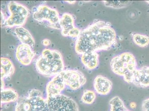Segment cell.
Segmentation results:
<instances>
[{
  "instance_id": "obj_9",
  "label": "cell",
  "mask_w": 149,
  "mask_h": 111,
  "mask_svg": "<svg viewBox=\"0 0 149 111\" xmlns=\"http://www.w3.org/2000/svg\"><path fill=\"white\" fill-rule=\"evenodd\" d=\"M129 83L143 88L149 87V66L137 68L132 73Z\"/></svg>"
},
{
  "instance_id": "obj_17",
  "label": "cell",
  "mask_w": 149,
  "mask_h": 111,
  "mask_svg": "<svg viewBox=\"0 0 149 111\" xmlns=\"http://www.w3.org/2000/svg\"><path fill=\"white\" fill-rule=\"evenodd\" d=\"M109 111H131L127 108L120 97L116 96L109 101Z\"/></svg>"
},
{
  "instance_id": "obj_21",
  "label": "cell",
  "mask_w": 149,
  "mask_h": 111,
  "mask_svg": "<svg viewBox=\"0 0 149 111\" xmlns=\"http://www.w3.org/2000/svg\"><path fill=\"white\" fill-rule=\"evenodd\" d=\"M142 109L143 111H149V98L143 101L142 104Z\"/></svg>"
},
{
  "instance_id": "obj_3",
  "label": "cell",
  "mask_w": 149,
  "mask_h": 111,
  "mask_svg": "<svg viewBox=\"0 0 149 111\" xmlns=\"http://www.w3.org/2000/svg\"><path fill=\"white\" fill-rule=\"evenodd\" d=\"M137 63L134 56L125 52L116 56L110 62L111 69L114 74L123 77L125 82L129 83L131 75L137 69Z\"/></svg>"
},
{
  "instance_id": "obj_11",
  "label": "cell",
  "mask_w": 149,
  "mask_h": 111,
  "mask_svg": "<svg viewBox=\"0 0 149 111\" xmlns=\"http://www.w3.org/2000/svg\"><path fill=\"white\" fill-rule=\"evenodd\" d=\"M93 87L97 94L101 95H107L111 91L112 83L107 77L99 75L95 78Z\"/></svg>"
},
{
  "instance_id": "obj_6",
  "label": "cell",
  "mask_w": 149,
  "mask_h": 111,
  "mask_svg": "<svg viewBox=\"0 0 149 111\" xmlns=\"http://www.w3.org/2000/svg\"><path fill=\"white\" fill-rule=\"evenodd\" d=\"M33 17L38 22L48 21L53 28H57L56 25H59L60 18L58 11L47 5H42L38 6L33 12Z\"/></svg>"
},
{
  "instance_id": "obj_14",
  "label": "cell",
  "mask_w": 149,
  "mask_h": 111,
  "mask_svg": "<svg viewBox=\"0 0 149 111\" xmlns=\"http://www.w3.org/2000/svg\"><path fill=\"white\" fill-rule=\"evenodd\" d=\"M15 32L22 44H27L32 48L34 47V39L28 30L22 26L17 27L15 29Z\"/></svg>"
},
{
  "instance_id": "obj_15",
  "label": "cell",
  "mask_w": 149,
  "mask_h": 111,
  "mask_svg": "<svg viewBox=\"0 0 149 111\" xmlns=\"http://www.w3.org/2000/svg\"><path fill=\"white\" fill-rule=\"evenodd\" d=\"M1 79L8 78L14 74L15 68L10 59L5 58H1Z\"/></svg>"
},
{
  "instance_id": "obj_2",
  "label": "cell",
  "mask_w": 149,
  "mask_h": 111,
  "mask_svg": "<svg viewBox=\"0 0 149 111\" xmlns=\"http://www.w3.org/2000/svg\"><path fill=\"white\" fill-rule=\"evenodd\" d=\"M36 70L42 75L54 77L64 70V64L62 54L56 50L45 49L35 63Z\"/></svg>"
},
{
  "instance_id": "obj_7",
  "label": "cell",
  "mask_w": 149,
  "mask_h": 111,
  "mask_svg": "<svg viewBox=\"0 0 149 111\" xmlns=\"http://www.w3.org/2000/svg\"><path fill=\"white\" fill-rule=\"evenodd\" d=\"M63 78L66 86L72 90H77L86 84L84 74L78 70L68 69L63 71Z\"/></svg>"
},
{
  "instance_id": "obj_4",
  "label": "cell",
  "mask_w": 149,
  "mask_h": 111,
  "mask_svg": "<svg viewBox=\"0 0 149 111\" xmlns=\"http://www.w3.org/2000/svg\"><path fill=\"white\" fill-rule=\"evenodd\" d=\"M10 16L5 20L3 26L12 28L22 26L30 15L29 9L21 4L10 1L8 6Z\"/></svg>"
},
{
  "instance_id": "obj_27",
  "label": "cell",
  "mask_w": 149,
  "mask_h": 111,
  "mask_svg": "<svg viewBox=\"0 0 149 111\" xmlns=\"http://www.w3.org/2000/svg\"><path fill=\"white\" fill-rule=\"evenodd\" d=\"M146 2H147V3H149V1H146Z\"/></svg>"
},
{
  "instance_id": "obj_8",
  "label": "cell",
  "mask_w": 149,
  "mask_h": 111,
  "mask_svg": "<svg viewBox=\"0 0 149 111\" xmlns=\"http://www.w3.org/2000/svg\"><path fill=\"white\" fill-rule=\"evenodd\" d=\"M63 71L53 77L47 83L46 88L47 99L56 96L64 90L66 85L63 80Z\"/></svg>"
},
{
  "instance_id": "obj_10",
  "label": "cell",
  "mask_w": 149,
  "mask_h": 111,
  "mask_svg": "<svg viewBox=\"0 0 149 111\" xmlns=\"http://www.w3.org/2000/svg\"><path fill=\"white\" fill-rule=\"evenodd\" d=\"M32 47L27 44H19L16 49V58L21 64L24 66L30 65L35 56Z\"/></svg>"
},
{
  "instance_id": "obj_25",
  "label": "cell",
  "mask_w": 149,
  "mask_h": 111,
  "mask_svg": "<svg viewBox=\"0 0 149 111\" xmlns=\"http://www.w3.org/2000/svg\"><path fill=\"white\" fill-rule=\"evenodd\" d=\"M34 111H49V110L48 106H47V107H45V108H43V109Z\"/></svg>"
},
{
  "instance_id": "obj_23",
  "label": "cell",
  "mask_w": 149,
  "mask_h": 111,
  "mask_svg": "<svg viewBox=\"0 0 149 111\" xmlns=\"http://www.w3.org/2000/svg\"><path fill=\"white\" fill-rule=\"evenodd\" d=\"M130 107L132 109H135L136 107V104L135 102H131L130 104Z\"/></svg>"
},
{
  "instance_id": "obj_16",
  "label": "cell",
  "mask_w": 149,
  "mask_h": 111,
  "mask_svg": "<svg viewBox=\"0 0 149 111\" xmlns=\"http://www.w3.org/2000/svg\"><path fill=\"white\" fill-rule=\"evenodd\" d=\"M19 95L14 89L7 88L1 90V103L15 102L18 100Z\"/></svg>"
},
{
  "instance_id": "obj_19",
  "label": "cell",
  "mask_w": 149,
  "mask_h": 111,
  "mask_svg": "<svg viewBox=\"0 0 149 111\" xmlns=\"http://www.w3.org/2000/svg\"><path fill=\"white\" fill-rule=\"evenodd\" d=\"M96 98L95 92L92 90H85L84 91L81 101L84 104L90 105L93 103Z\"/></svg>"
},
{
  "instance_id": "obj_18",
  "label": "cell",
  "mask_w": 149,
  "mask_h": 111,
  "mask_svg": "<svg viewBox=\"0 0 149 111\" xmlns=\"http://www.w3.org/2000/svg\"><path fill=\"white\" fill-rule=\"evenodd\" d=\"M133 40L136 45L141 47H147L149 44V37L147 35L139 33L134 34Z\"/></svg>"
},
{
  "instance_id": "obj_12",
  "label": "cell",
  "mask_w": 149,
  "mask_h": 111,
  "mask_svg": "<svg viewBox=\"0 0 149 111\" xmlns=\"http://www.w3.org/2000/svg\"><path fill=\"white\" fill-rule=\"evenodd\" d=\"M59 24L62 30L63 36L68 37L70 31L75 28L74 19L72 15L69 13H63L60 17Z\"/></svg>"
},
{
  "instance_id": "obj_20",
  "label": "cell",
  "mask_w": 149,
  "mask_h": 111,
  "mask_svg": "<svg viewBox=\"0 0 149 111\" xmlns=\"http://www.w3.org/2000/svg\"><path fill=\"white\" fill-rule=\"evenodd\" d=\"M106 6L115 9L122 8L128 6L131 3V1H103Z\"/></svg>"
},
{
  "instance_id": "obj_13",
  "label": "cell",
  "mask_w": 149,
  "mask_h": 111,
  "mask_svg": "<svg viewBox=\"0 0 149 111\" xmlns=\"http://www.w3.org/2000/svg\"><path fill=\"white\" fill-rule=\"evenodd\" d=\"M81 60L85 67L89 70L95 69L99 64V55L97 52L85 53L81 55Z\"/></svg>"
},
{
  "instance_id": "obj_22",
  "label": "cell",
  "mask_w": 149,
  "mask_h": 111,
  "mask_svg": "<svg viewBox=\"0 0 149 111\" xmlns=\"http://www.w3.org/2000/svg\"><path fill=\"white\" fill-rule=\"evenodd\" d=\"M43 45L45 46H49L51 43V42L48 39H45L42 42Z\"/></svg>"
},
{
  "instance_id": "obj_5",
  "label": "cell",
  "mask_w": 149,
  "mask_h": 111,
  "mask_svg": "<svg viewBox=\"0 0 149 111\" xmlns=\"http://www.w3.org/2000/svg\"><path fill=\"white\" fill-rule=\"evenodd\" d=\"M46 100L49 111H79L76 101L65 95L61 94Z\"/></svg>"
},
{
  "instance_id": "obj_26",
  "label": "cell",
  "mask_w": 149,
  "mask_h": 111,
  "mask_svg": "<svg viewBox=\"0 0 149 111\" xmlns=\"http://www.w3.org/2000/svg\"><path fill=\"white\" fill-rule=\"evenodd\" d=\"M66 2L68 3L69 4H74L75 3L76 1H66Z\"/></svg>"
},
{
  "instance_id": "obj_1",
  "label": "cell",
  "mask_w": 149,
  "mask_h": 111,
  "mask_svg": "<svg viewBox=\"0 0 149 111\" xmlns=\"http://www.w3.org/2000/svg\"><path fill=\"white\" fill-rule=\"evenodd\" d=\"M116 34L110 23L94 22L81 31L75 43L78 55L85 53L97 52L109 49L116 42Z\"/></svg>"
},
{
  "instance_id": "obj_24",
  "label": "cell",
  "mask_w": 149,
  "mask_h": 111,
  "mask_svg": "<svg viewBox=\"0 0 149 111\" xmlns=\"http://www.w3.org/2000/svg\"><path fill=\"white\" fill-rule=\"evenodd\" d=\"M5 85L3 79H1V89L2 90L4 88Z\"/></svg>"
}]
</instances>
